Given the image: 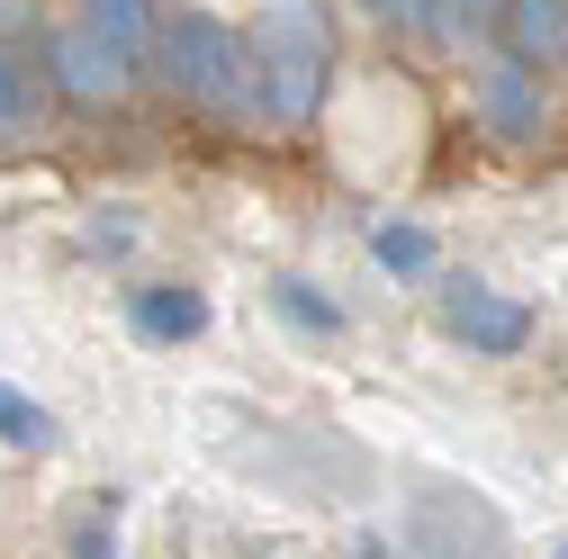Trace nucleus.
<instances>
[{"instance_id":"1","label":"nucleus","mask_w":568,"mask_h":559,"mask_svg":"<svg viewBox=\"0 0 568 559\" xmlns=\"http://www.w3.org/2000/svg\"><path fill=\"white\" fill-rule=\"evenodd\" d=\"M244 45H253V73H262V118L307 126L325 109V73H334V10L325 0H262Z\"/></svg>"},{"instance_id":"2","label":"nucleus","mask_w":568,"mask_h":559,"mask_svg":"<svg viewBox=\"0 0 568 559\" xmlns=\"http://www.w3.org/2000/svg\"><path fill=\"white\" fill-rule=\"evenodd\" d=\"M154 82H163L172 100L207 109V118H226V126L262 118V73H253V45H244L226 19H207V10H181V19H163Z\"/></svg>"},{"instance_id":"3","label":"nucleus","mask_w":568,"mask_h":559,"mask_svg":"<svg viewBox=\"0 0 568 559\" xmlns=\"http://www.w3.org/2000/svg\"><path fill=\"white\" fill-rule=\"evenodd\" d=\"M478 126L496 135V145H541V135H550L541 63H524V54H487V63H478Z\"/></svg>"},{"instance_id":"4","label":"nucleus","mask_w":568,"mask_h":559,"mask_svg":"<svg viewBox=\"0 0 568 559\" xmlns=\"http://www.w3.org/2000/svg\"><path fill=\"white\" fill-rule=\"evenodd\" d=\"M443 316H452V334L469 343L478 362H515L524 343H532V307H515L506 289H487V280H452Z\"/></svg>"},{"instance_id":"5","label":"nucleus","mask_w":568,"mask_h":559,"mask_svg":"<svg viewBox=\"0 0 568 559\" xmlns=\"http://www.w3.org/2000/svg\"><path fill=\"white\" fill-rule=\"evenodd\" d=\"M45 73H54V91H63V100H82V109H109V100L135 82V63H126V54H109L91 28H63V37L45 45Z\"/></svg>"},{"instance_id":"6","label":"nucleus","mask_w":568,"mask_h":559,"mask_svg":"<svg viewBox=\"0 0 568 559\" xmlns=\"http://www.w3.org/2000/svg\"><path fill=\"white\" fill-rule=\"evenodd\" d=\"M82 28H91L109 54H126L135 73L163 54V10H154V0H82Z\"/></svg>"},{"instance_id":"7","label":"nucleus","mask_w":568,"mask_h":559,"mask_svg":"<svg viewBox=\"0 0 568 559\" xmlns=\"http://www.w3.org/2000/svg\"><path fill=\"white\" fill-rule=\"evenodd\" d=\"M126 325L145 334V343H190L207 325V298L181 289V280H154V289H126Z\"/></svg>"},{"instance_id":"8","label":"nucleus","mask_w":568,"mask_h":559,"mask_svg":"<svg viewBox=\"0 0 568 559\" xmlns=\"http://www.w3.org/2000/svg\"><path fill=\"white\" fill-rule=\"evenodd\" d=\"M506 54L524 63H568V0H506Z\"/></svg>"},{"instance_id":"9","label":"nucleus","mask_w":568,"mask_h":559,"mask_svg":"<svg viewBox=\"0 0 568 559\" xmlns=\"http://www.w3.org/2000/svg\"><path fill=\"white\" fill-rule=\"evenodd\" d=\"M424 28H434V45L469 54V45H487L506 28V0H424Z\"/></svg>"},{"instance_id":"10","label":"nucleus","mask_w":568,"mask_h":559,"mask_svg":"<svg viewBox=\"0 0 568 559\" xmlns=\"http://www.w3.org/2000/svg\"><path fill=\"white\" fill-rule=\"evenodd\" d=\"M371 253H379V271H397V280H424V271H434V235H424L415 217H379V226H371Z\"/></svg>"},{"instance_id":"11","label":"nucleus","mask_w":568,"mask_h":559,"mask_svg":"<svg viewBox=\"0 0 568 559\" xmlns=\"http://www.w3.org/2000/svg\"><path fill=\"white\" fill-rule=\"evenodd\" d=\"M271 307H280V325H298V334H316V343L343 334V307H334L325 289H307V280H271Z\"/></svg>"},{"instance_id":"12","label":"nucleus","mask_w":568,"mask_h":559,"mask_svg":"<svg viewBox=\"0 0 568 559\" xmlns=\"http://www.w3.org/2000/svg\"><path fill=\"white\" fill-rule=\"evenodd\" d=\"M0 443H10V451H45L54 443V415L37 397H19L10 379H0Z\"/></svg>"},{"instance_id":"13","label":"nucleus","mask_w":568,"mask_h":559,"mask_svg":"<svg viewBox=\"0 0 568 559\" xmlns=\"http://www.w3.org/2000/svg\"><path fill=\"white\" fill-rule=\"evenodd\" d=\"M28 126H37V91L19 73V54L0 45V145H28Z\"/></svg>"},{"instance_id":"14","label":"nucleus","mask_w":568,"mask_h":559,"mask_svg":"<svg viewBox=\"0 0 568 559\" xmlns=\"http://www.w3.org/2000/svg\"><path fill=\"white\" fill-rule=\"evenodd\" d=\"M118 497H91V515L73 524V559H118V524H109Z\"/></svg>"},{"instance_id":"15","label":"nucleus","mask_w":568,"mask_h":559,"mask_svg":"<svg viewBox=\"0 0 568 559\" xmlns=\"http://www.w3.org/2000/svg\"><path fill=\"white\" fill-rule=\"evenodd\" d=\"M0 45H37V54H45L54 37H45V19L28 10V0H0Z\"/></svg>"},{"instance_id":"16","label":"nucleus","mask_w":568,"mask_h":559,"mask_svg":"<svg viewBox=\"0 0 568 559\" xmlns=\"http://www.w3.org/2000/svg\"><path fill=\"white\" fill-rule=\"evenodd\" d=\"M82 244H91V253H126V244H135V226H126V207H100V217L82 226Z\"/></svg>"},{"instance_id":"17","label":"nucleus","mask_w":568,"mask_h":559,"mask_svg":"<svg viewBox=\"0 0 568 559\" xmlns=\"http://www.w3.org/2000/svg\"><path fill=\"white\" fill-rule=\"evenodd\" d=\"M371 19H388V28H424V0H362Z\"/></svg>"},{"instance_id":"18","label":"nucleus","mask_w":568,"mask_h":559,"mask_svg":"<svg viewBox=\"0 0 568 559\" xmlns=\"http://www.w3.org/2000/svg\"><path fill=\"white\" fill-rule=\"evenodd\" d=\"M352 559H397V550H388L379 532H362V541H352Z\"/></svg>"},{"instance_id":"19","label":"nucleus","mask_w":568,"mask_h":559,"mask_svg":"<svg viewBox=\"0 0 568 559\" xmlns=\"http://www.w3.org/2000/svg\"><path fill=\"white\" fill-rule=\"evenodd\" d=\"M550 559H568V541H559V550H550Z\"/></svg>"}]
</instances>
